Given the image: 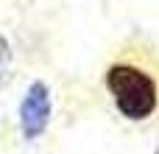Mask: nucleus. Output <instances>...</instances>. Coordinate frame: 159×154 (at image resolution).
<instances>
[{
  "label": "nucleus",
  "mask_w": 159,
  "mask_h": 154,
  "mask_svg": "<svg viewBox=\"0 0 159 154\" xmlns=\"http://www.w3.org/2000/svg\"><path fill=\"white\" fill-rule=\"evenodd\" d=\"M157 154H159V149H157Z\"/></svg>",
  "instance_id": "4"
},
{
  "label": "nucleus",
  "mask_w": 159,
  "mask_h": 154,
  "mask_svg": "<svg viewBox=\"0 0 159 154\" xmlns=\"http://www.w3.org/2000/svg\"><path fill=\"white\" fill-rule=\"evenodd\" d=\"M103 84H106V93L112 95L115 109L126 121L140 123V121H148L157 112L159 87H157V81H154V76L145 73L143 67L117 62V65H112L106 70Z\"/></svg>",
  "instance_id": "1"
},
{
  "label": "nucleus",
  "mask_w": 159,
  "mask_h": 154,
  "mask_svg": "<svg viewBox=\"0 0 159 154\" xmlns=\"http://www.w3.org/2000/svg\"><path fill=\"white\" fill-rule=\"evenodd\" d=\"M50 118H53V95H50V87L36 79L25 87L22 93V101L17 107V123H20V135L22 140H39L48 126H50Z\"/></svg>",
  "instance_id": "2"
},
{
  "label": "nucleus",
  "mask_w": 159,
  "mask_h": 154,
  "mask_svg": "<svg viewBox=\"0 0 159 154\" xmlns=\"http://www.w3.org/2000/svg\"><path fill=\"white\" fill-rule=\"evenodd\" d=\"M8 67H11V45H8V39L0 34V90H3L6 81H8Z\"/></svg>",
  "instance_id": "3"
}]
</instances>
